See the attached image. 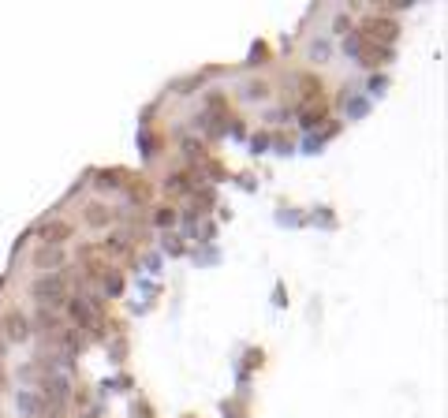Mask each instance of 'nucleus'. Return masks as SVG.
<instances>
[{
    "label": "nucleus",
    "instance_id": "nucleus-1",
    "mask_svg": "<svg viewBox=\"0 0 448 418\" xmlns=\"http://www.w3.org/2000/svg\"><path fill=\"white\" fill-rule=\"evenodd\" d=\"M30 295L42 303V310H57L68 303V277H60V273H45V277H37L30 284Z\"/></svg>",
    "mask_w": 448,
    "mask_h": 418
},
{
    "label": "nucleus",
    "instance_id": "nucleus-2",
    "mask_svg": "<svg viewBox=\"0 0 448 418\" xmlns=\"http://www.w3.org/2000/svg\"><path fill=\"white\" fill-rule=\"evenodd\" d=\"M78 261H83V269L90 277H105V273H109V258H105V251L98 243H86L83 251H78Z\"/></svg>",
    "mask_w": 448,
    "mask_h": 418
},
{
    "label": "nucleus",
    "instance_id": "nucleus-3",
    "mask_svg": "<svg viewBox=\"0 0 448 418\" xmlns=\"http://www.w3.org/2000/svg\"><path fill=\"white\" fill-rule=\"evenodd\" d=\"M0 333H4L8 340H16V344H23V340H30V325H26V318L19 310H8L4 321H0Z\"/></svg>",
    "mask_w": 448,
    "mask_h": 418
},
{
    "label": "nucleus",
    "instance_id": "nucleus-4",
    "mask_svg": "<svg viewBox=\"0 0 448 418\" xmlns=\"http://www.w3.org/2000/svg\"><path fill=\"white\" fill-rule=\"evenodd\" d=\"M71 225H68V220H49V225H42V228H37V239H42L45 246H60L64 239H71Z\"/></svg>",
    "mask_w": 448,
    "mask_h": 418
},
{
    "label": "nucleus",
    "instance_id": "nucleus-5",
    "mask_svg": "<svg viewBox=\"0 0 448 418\" xmlns=\"http://www.w3.org/2000/svg\"><path fill=\"white\" fill-rule=\"evenodd\" d=\"M68 310H71L75 325H94L98 321V303L94 299H68Z\"/></svg>",
    "mask_w": 448,
    "mask_h": 418
},
{
    "label": "nucleus",
    "instance_id": "nucleus-6",
    "mask_svg": "<svg viewBox=\"0 0 448 418\" xmlns=\"http://www.w3.org/2000/svg\"><path fill=\"white\" fill-rule=\"evenodd\" d=\"M112 217H116V213H112V209L105 205V202H90L83 220H86L90 228H109V225H112Z\"/></svg>",
    "mask_w": 448,
    "mask_h": 418
},
{
    "label": "nucleus",
    "instance_id": "nucleus-7",
    "mask_svg": "<svg viewBox=\"0 0 448 418\" xmlns=\"http://www.w3.org/2000/svg\"><path fill=\"white\" fill-rule=\"evenodd\" d=\"M400 30H396V23L392 19H370L366 23V37H377V42H392Z\"/></svg>",
    "mask_w": 448,
    "mask_h": 418
},
{
    "label": "nucleus",
    "instance_id": "nucleus-8",
    "mask_svg": "<svg viewBox=\"0 0 448 418\" xmlns=\"http://www.w3.org/2000/svg\"><path fill=\"white\" fill-rule=\"evenodd\" d=\"M60 261H64V251H60V246H37V251H34V265L37 269H57L60 265Z\"/></svg>",
    "mask_w": 448,
    "mask_h": 418
},
{
    "label": "nucleus",
    "instance_id": "nucleus-9",
    "mask_svg": "<svg viewBox=\"0 0 448 418\" xmlns=\"http://www.w3.org/2000/svg\"><path fill=\"white\" fill-rule=\"evenodd\" d=\"M127 191H131V198H138V202H142V198H150L146 179H131V187H127Z\"/></svg>",
    "mask_w": 448,
    "mask_h": 418
},
{
    "label": "nucleus",
    "instance_id": "nucleus-10",
    "mask_svg": "<svg viewBox=\"0 0 448 418\" xmlns=\"http://www.w3.org/2000/svg\"><path fill=\"white\" fill-rule=\"evenodd\" d=\"M183 191H187V172H176L168 179V194H183Z\"/></svg>",
    "mask_w": 448,
    "mask_h": 418
},
{
    "label": "nucleus",
    "instance_id": "nucleus-11",
    "mask_svg": "<svg viewBox=\"0 0 448 418\" xmlns=\"http://www.w3.org/2000/svg\"><path fill=\"white\" fill-rule=\"evenodd\" d=\"M172 220H176V209H157V225H172Z\"/></svg>",
    "mask_w": 448,
    "mask_h": 418
},
{
    "label": "nucleus",
    "instance_id": "nucleus-12",
    "mask_svg": "<svg viewBox=\"0 0 448 418\" xmlns=\"http://www.w3.org/2000/svg\"><path fill=\"white\" fill-rule=\"evenodd\" d=\"M0 385H4V370H0Z\"/></svg>",
    "mask_w": 448,
    "mask_h": 418
}]
</instances>
